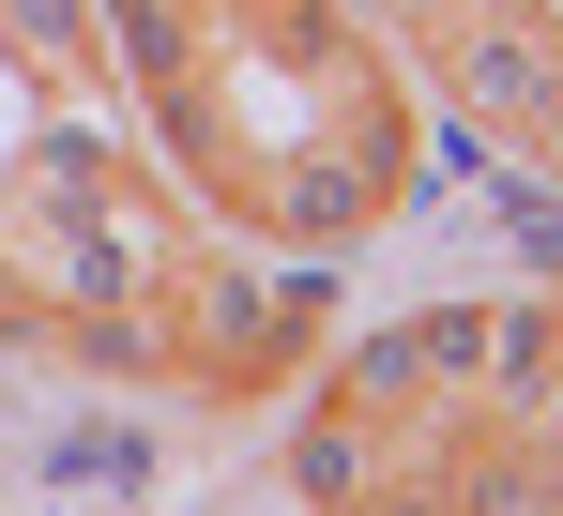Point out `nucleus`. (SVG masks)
Listing matches in <instances>:
<instances>
[{
	"label": "nucleus",
	"mask_w": 563,
	"mask_h": 516,
	"mask_svg": "<svg viewBox=\"0 0 563 516\" xmlns=\"http://www.w3.org/2000/svg\"><path fill=\"white\" fill-rule=\"evenodd\" d=\"M320 335V273H198V349L213 364H275Z\"/></svg>",
	"instance_id": "1"
},
{
	"label": "nucleus",
	"mask_w": 563,
	"mask_h": 516,
	"mask_svg": "<svg viewBox=\"0 0 563 516\" xmlns=\"http://www.w3.org/2000/svg\"><path fill=\"white\" fill-rule=\"evenodd\" d=\"M549 61H563V46H549V31H518V15H472V31H457V91L487 106V122H518V106L549 91Z\"/></svg>",
	"instance_id": "2"
},
{
	"label": "nucleus",
	"mask_w": 563,
	"mask_h": 516,
	"mask_svg": "<svg viewBox=\"0 0 563 516\" xmlns=\"http://www.w3.org/2000/svg\"><path fill=\"white\" fill-rule=\"evenodd\" d=\"M0 15H15V46L62 61V77H92V61H107V0H0Z\"/></svg>",
	"instance_id": "3"
},
{
	"label": "nucleus",
	"mask_w": 563,
	"mask_h": 516,
	"mask_svg": "<svg viewBox=\"0 0 563 516\" xmlns=\"http://www.w3.org/2000/svg\"><path fill=\"white\" fill-rule=\"evenodd\" d=\"M366 471H380V426H305L289 440V486L305 502H366Z\"/></svg>",
	"instance_id": "4"
},
{
	"label": "nucleus",
	"mask_w": 563,
	"mask_h": 516,
	"mask_svg": "<svg viewBox=\"0 0 563 516\" xmlns=\"http://www.w3.org/2000/svg\"><path fill=\"white\" fill-rule=\"evenodd\" d=\"M518 137H533V153H549V168H563V61H549V91L518 106Z\"/></svg>",
	"instance_id": "5"
},
{
	"label": "nucleus",
	"mask_w": 563,
	"mask_h": 516,
	"mask_svg": "<svg viewBox=\"0 0 563 516\" xmlns=\"http://www.w3.org/2000/svg\"><path fill=\"white\" fill-rule=\"evenodd\" d=\"M411 15H472V0H411Z\"/></svg>",
	"instance_id": "6"
}]
</instances>
